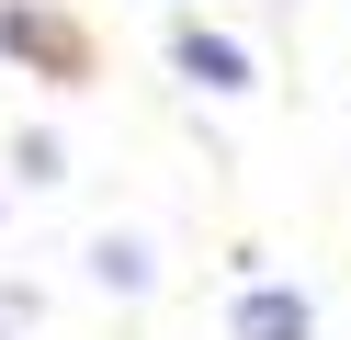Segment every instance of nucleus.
<instances>
[{"label": "nucleus", "mask_w": 351, "mask_h": 340, "mask_svg": "<svg viewBox=\"0 0 351 340\" xmlns=\"http://www.w3.org/2000/svg\"><path fill=\"white\" fill-rule=\"evenodd\" d=\"M0 57L46 68V80H80V68H91V45H80V23H69V12H34V0H0Z\"/></svg>", "instance_id": "1"}, {"label": "nucleus", "mask_w": 351, "mask_h": 340, "mask_svg": "<svg viewBox=\"0 0 351 340\" xmlns=\"http://www.w3.org/2000/svg\"><path fill=\"white\" fill-rule=\"evenodd\" d=\"M227 329L238 340H317V295H306V284H238Z\"/></svg>", "instance_id": "2"}, {"label": "nucleus", "mask_w": 351, "mask_h": 340, "mask_svg": "<svg viewBox=\"0 0 351 340\" xmlns=\"http://www.w3.org/2000/svg\"><path fill=\"white\" fill-rule=\"evenodd\" d=\"M170 68H182L193 91H215V102L250 91V45H238V34H204V23H170Z\"/></svg>", "instance_id": "3"}, {"label": "nucleus", "mask_w": 351, "mask_h": 340, "mask_svg": "<svg viewBox=\"0 0 351 340\" xmlns=\"http://www.w3.org/2000/svg\"><path fill=\"white\" fill-rule=\"evenodd\" d=\"M91 284H102V295H147V284H159L147 238H91Z\"/></svg>", "instance_id": "4"}, {"label": "nucleus", "mask_w": 351, "mask_h": 340, "mask_svg": "<svg viewBox=\"0 0 351 340\" xmlns=\"http://www.w3.org/2000/svg\"><path fill=\"white\" fill-rule=\"evenodd\" d=\"M12 170H23V181H69V148H57V136H23V148H12Z\"/></svg>", "instance_id": "5"}]
</instances>
